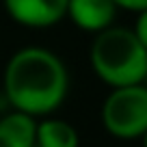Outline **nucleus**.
Listing matches in <instances>:
<instances>
[{
  "label": "nucleus",
  "mask_w": 147,
  "mask_h": 147,
  "mask_svg": "<svg viewBox=\"0 0 147 147\" xmlns=\"http://www.w3.org/2000/svg\"><path fill=\"white\" fill-rule=\"evenodd\" d=\"M67 89V67L46 48H22L7 63L5 95L13 110L30 117H46L65 102Z\"/></svg>",
  "instance_id": "1"
},
{
  "label": "nucleus",
  "mask_w": 147,
  "mask_h": 147,
  "mask_svg": "<svg viewBox=\"0 0 147 147\" xmlns=\"http://www.w3.org/2000/svg\"><path fill=\"white\" fill-rule=\"evenodd\" d=\"M89 61L95 76L113 89L141 84L147 76V50L130 28L100 30L91 43Z\"/></svg>",
  "instance_id": "2"
},
{
  "label": "nucleus",
  "mask_w": 147,
  "mask_h": 147,
  "mask_svg": "<svg viewBox=\"0 0 147 147\" xmlns=\"http://www.w3.org/2000/svg\"><path fill=\"white\" fill-rule=\"evenodd\" d=\"M102 123L117 138H143L147 132V87L141 82L113 89L102 106Z\"/></svg>",
  "instance_id": "3"
},
{
  "label": "nucleus",
  "mask_w": 147,
  "mask_h": 147,
  "mask_svg": "<svg viewBox=\"0 0 147 147\" xmlns=\"http://www.w3.org/2000/svg\"><path fill=\"white\" fill-rule=\"evenodd\" d=\"M9 18L28 28H48L67 18L69 0H2Z\"/></svg>",
  "instance_id": "4"
},
{
  "label": "nucleus",
  "mask_w": 147,
  "mask_h": 147,
  "mask_svg": "<svg viewBox=\"0 0 147 147\" xmlns=\"http://www.w3.org/2000/svg\"><path fill=\"white\" fill-rule=\"evenodd\" d=\"M117 7L113 0H69L67 18L87 32H100L113 26Z\"/></svg>",
  "instance_id": "5"
},
{
  "label": "nucleus",
  "mask_w": 147,
  "mask_h": 147,
  "mask_svg": "<svg viewBox=\"0 0 147 147\" xmlns=\"http://www.w3.org/2000/svg\"><path fill=\"white\" fill-rule=\"evenodd\" d=\"M37 121L35 117L13 110L0 119V147H35Z\"/></svg>",
  "instance_id": "6"
},
{
  "label": "nucleus",
  "mask_w": 147,
  "mask_h": 147,
  "mask_svg": "<svg viewBox=\"0 0 147 147\" xmlns=\"http://www.w3.org/2000/svg\"><path fill=\"white\" fill-rule=\"evenodd\" d=\"M78 132L69 121L43 119L37 123V147H78Z\"/></svg>",
  "instance_id": "7"
},
{
  "label": "nucleus",
  "mask_w": 147,
  "mask_h": 147,
  "mask_svg": "<svg viewBox=\"0 0 147 147\" xmlns=\"http://www.w3.org/2000/svg\"><path fill=\"white\" fill-rule=\"evenodd\" d=\"M132 30H134V35L138 37V41L143 43V48L147 50V9L138 13L136 24H134V28H132Z\"/></svg>",
  "instance_id": "8"
},
{
  "label": "nucleus",
  "mask_w": 147,
  "mask_h": 147,
  "mask_svg": "<svg viewBox=\"0 0 147 147\" xmlns=\"http://www.w3.org/2000/svg\"><path fill=\"white\" fill-rule=\"evenodd\" d=\"M117 9H125V11H134V13H141L147 9V0H113Z\"/></svg>",
  "instance_id": "9"
},
{
  "label": "nucleus",
  "mask_w": 147,
  "mask_h": 147,
  "mask_svg": "<svg viewBox=\"0 0 147 147\" xmlns=\"http://www.w3.org/2000/svg\"><path fill=\"white\" fill-rule=\"evenodd\" d=\"M143 147H147V132H145V136H143Z\"/></svg>",
  "instance_id": "10"
},
{
  "label": "nucleus",
  "mask_w": 147,
  "mask_h": 147,
  "mask_svg": "<svg viewBox=\"0 0 147 147\" xmlns=\"http://www.w3.org/2000/svg\"><path fill=\"white\" fill-rule=\"evenodd\" d=\"M143 84H145V87H147V76H145V80H143Z\"/></svg>",
  "instance_id": "11"
},
{
  "label": "nucleus",
  "mask_w": 147,
  "mask_h": 147,
  "mask_svg": "<svg viewBox=\"0 0 147 147\" xmlns=\"http://www.w3.org/2000/svg\"><path fill=\"white\" fill-rule=\"evenodd\" d=\"M35 147H37V145H35Z\"/></svg>",
  "instance_id": "12"
}]
</instances>
